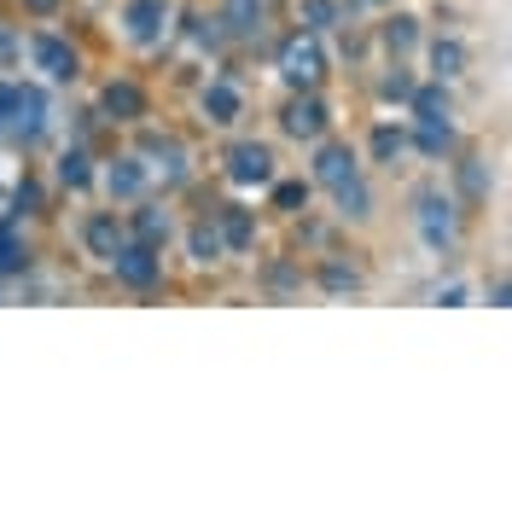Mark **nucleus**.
<instances>
[{
    "mask_svg": "<svg viewBox=\"0 0 512 512\" xmlns=\"http://www.w3.org/2000/svg\"><path fill=\"white\" fill-rule=\"evenodd\" d=\"M0 111H6V123L18 128V134H41V123H47L41 88H0Z\"/></svg>",
    "mask_w": 512,
    "mask_h": 512,
    "instance_id": "obj_1",
    "label": "nucleus"
},
{
    "mask_svg": "<svg viewBox=\"0 0 512 512\" xmlns=\"http://www.w3.org/2000/svg\"><path fill=\"white\" fill-rule=\"evenodd\" d=\"M320 70H326V59H320V47L309 41V35L286 41V53H280V76H286L291 88H315Z\"/></svg>",
    "mask_w": 512,
    "mask_h": 512,
    "instance_id": "obj_2",
    "label": "nucleus"
},
{
    "mask_svg": "<svg viewBox=\"0 0 512 512\" xmlns=\"http://www.w3.org/2000/svg\"><path fill=\"white\" fill-rule=\"evenodd\" d=\"M227 175H233L239 187H262V181H274V158H268V146H256V140L233 146V152H227Z\"/></svg>",
    "mask_w": 512,
    "mask_h": 512,
    "instance_id": "obj_3",
    "label": "nucleus"
},
{
    "mask_svg": "<svg viewBox=\"0 0 512 512\" xmlns=\"http://www.w3.org/2000/svg\"><path fill=\"white\" fill-rule=\"evenodd\" d=\"M30 59L41 64L53 82H70V76H76V53L64 47L59 35H35V41H30Z\"/></svg>",
    "mask_w": 512,
    "mask_h": 512,
    "instance_id": "obj_4",
    "label": "nucleus"
},
{
    "mask_svg": "<svg viewBox=\"0 0 512 512\" xmlns=\"http://www.w3.org/2000/svg\"><path fill=\"white\" fill-rule=\"evenodd\" d=\"M111 262H117V280H123V286H152V280H158V251H152V245H128V251H117Z\"/></svg>",
    "mask_w": 512,
    "mask_h": 512,
    "instance_id": "obj_5",
    "label": "nucleus"
},
{
    "mask_svg": "<svg viewBox=\"0 0 512 512\" xmlns=\"http://www.w3.org/2000/svg\"><path fill=\"white\" fill-rule=\"evenodd\" d=\"M163 18H169V0H128V35L134 41H152V35L163 30Z\"/></svg>",
    "mask_w": 512,
    "mask_h": 512,
    "instance_id": "obj_6",
    "label": "nucleus"
},
{
    "mask_svg": "<svg viewBox=\"0 0 512 512\" xmlns=\"http://www.w3.org/2000/svg\"><path fill=\"white\" fill-rule=\"evenodd\" d=\"M419 222H425V239H431V245H448V239H454L448 204L437 198V192H425V198H419Z\"/></svg>",
    "mask_w": 512,
    "mask_h": 512,
    "instance_id": "obj_7",
    "label": "nucleus"
},
{
    "mask_svg": "<svg viewBox=\"0 0 512 512\" xmlns=\"http://www.w3.org/2000/svg\"><path fill=\"white\" fill-rule=\"evenodd\" d=\"M286 128L297 134V140H315L320 128H326V105H320V99H297V105L286 111Z\"/></svg>",
    "mask_w": 512,
    "mask_h": 512,
    "instance_id": "obj_8",
    "label": "nucleus"
},
{
    "mask_svg": "<svg viewBox=\"0 0 512 512\" xmlns=\"http://www.w3.org/2000/svg\"><path fill=\"white\" fill-rule=\"evenodd\" d=\"M315 175L326 181V187H338V181H350L355 175V158L344 152V146H326V152L315 158Z\"/></svg>",
    "mask_w": 512,
    "mask_h": 512,
    "instance_id": "obj_9",
    "label": "nucleus"
},
{
    "mask_svg": "<svg viewBox=\"0 0 512 512\" xmlns=\"http://www.w3.org/2000/svg\"><path fill=\"white\" fill-rule=\"evenodd\" d=\"M105 111H111V117H140V111H146V94H140L134 82H111V88H105Z\"/></svg>",
    "mask_w": 512,
    "mask_h": 512,
    "instance_id": "obj_10",
    "label": "nucleus"
},
{
    "mask_svg": "<svg viewBox=\"0 0 512 512\" xmlns=\"http://www.w3.org/2000/svg\"><path fill=\"white\" fill-rule=\"evenodd\" d=\"M227 30L233 35H256L262 30V0H227Z\"/></svg>",
    "mask_w": 512,
    "mask_h": 512,
    "instance_id": "obj_11",
    "label": "nucleus"
},
{
    "mask_svg": "<svg viewBox=\"0 0 512 512\" xmlns=\"http://www.w3.org/2000/svg\"><path fill=\"white\" fill-rule=\"evenodd\" d=\"M105 187H111V198H134V192L146 187V169L128 158V163H117V169L105 175Z\"/></svg>",
    "mask_w": 512,
    "mask_h": 512,
    "instance_id": "obj_12",
    "label": "nucleus"
},
{
    "mask_svg": "<svg viewBox=\"0 0 512 512\" xmlns=\"http://www.w3.org/2000/svg\"><path fill=\"white\" fill-rule=\"evenodd\" d=\"M88 245H94V256H105V262H111V256L123 251V233H117V222H111V216L88 222Z\"/></svg>",
    "mask_w": 512,
    "mask_h": 512,
    "instance_id": "obj_13",
    "label": "nucleus"
},
{
    "mask_svg": "<svg viewBox=\"0 0 512 512\" xmlns=\"http://www.w3.org/2000/svg\"><path fill=\"white\" fill-rule=\"evenodd\" d=\"M146 152H152V158H163L158 169L169 175V181H181V175H187V163H181V158H187V152H181V140H146Z\"/></svg>",
    "mask_w": 512,
    "mask_h": 512,
    "instance_id": "obj_14",
    "label": "nucleus"
},
{
    "mask_svg": "<svg viewBox=\"0 0 512 512\" xmlns=\"http://www.w3.org/2000/svg\"><path fill=\"white\" fill-rule=\"evenodd\" d=\"M204 105H210V117H216V123H233V117H239V94H233L227 82H216V88L204 94Z\"/></svg>",
    "mask_w": 512,
    "mask_h": 512,
    "instance_id": "obj_15",
    "label": "nucleus"
},
{
    "mask_svg": "<svg viewBox=\"0 0 512 512\" xmlns=\"http://www.w3.org/2000/svg\"><path fill=\"white\" fill-rule=\"evenodd\" d=\"M448 140H454L448 117H443V123H425V128H419V152H431V158H443V152H448Z\"/></svg>",
    "mask_w": 512,
    "mask_h": 512,
    "instance_id": "obj_16",
    "label": "nucleus"
},
{
    "mask_svg": "<svg viewBox=\"0 0 512 512\" xmlns=\"http://www.w3.org/2000/svg\"><path fill=\"white\" fill-rule=\"evenodd\" d=\"M431 64H437V76H460V64H466L460 41H437V47H431Z\"/></svg>",
    "mask_w": 512,
    "mask_h": 512,
    "instance_id": "obj_17",
    "label": "nucleus"
},
{
    "mask_svg": "<svg viewBox=\"0 0 512 512\" xmlns=\"http://www.w3.org/2000/svg\"><path fill=\"white\" fill-rule=\"evenodd\" d=\"M332 192H338V204H344L350 216H367V187H361L355 175H350V181H338V187H332Z\"/></svg>",
    "mask_w": 512,
    "mask_h": 512,
    "instance_id": "obj_18",
    "label": "nucleus"
},
{
    "mask_svg": "<svg viewBox=\"0 0 512 512\" xmlns=\"http://www.w3.org/2000/svg\"><path fill=\"white\" fill-rule=\"evenodd\" d=\"M6 268H24V245H18L12 227L0 222V274H6Z\"/></svg>",
    "mask_w": 512,
    "mask_h": 512,
    "instance_id": "obj_19",
    "label": "nucleus"
},
{
    "mask_svg": "<svg viewBox=\"0 0 512 512\" xmlns=\"http://www.w3.org/2000/svg\"><path fill=\"white\" fill-rule=\"evenodd\" d=\"M59 175H64V187H88V158H82V152H64Z\"/></svg>",
    "mask_w": 512,
    "mask_h": 512,
    "instance_id": "obj_20",
    "label": "nucleus"
},
{
    "mask_svg": "<svg viewBox=\"0 0 512 512\" xmlns=\"http://www.w3.org/2000/svg\"><path fill=\"white\" fill-rule=\"evenodd\" d=\"M303 18H309V30H326V24L338 18V6H332V0H303Z\"/></svg>",
    "mask_w": 512,
    "mask_h": 512,
    "instance_id": "obj_21",
    "label": "nucleus"
},
{
    "mask_svg": "<svg viewBox=\"0 0 512 512\" xmlns=\"http://www.w3.org/2000/svg\"><path fill=\"white\" fill-rule=\"evenodd\" d=\"M140 233H146V245H158V239H169V216H158V210H146V216H140Z\"/></svg>",
    "mask_w": 512,
    "mask_h": 512,
    "instance_id": "obj_22",
    "label": "nucleus"
},
{
    "mask_svg": "<svg viewBox=\"0 0 512 512\" xmlns=\"http://www.w3.org/2000/svg\"><path fill=\"white\" fill-rule=\"evenodd\" d=\"M192 251L204 256V262H210V256L222 251V233H210V227H198V233H192Z\"/></svg>",
    "mask_w": 512,
    "mask_h": 512,
    "instance_id": "obj_23",
    "label": "nucleus"
},
{
    "mask_svg": "<svg viewBox=\"0 0 512 512\" xmlns=\"http://www.w3.org/2000/svg\"><path fill=\"white\" fill-rule=\"evenodd\" d=\"M384 35H390V47H396V53H402V47H414V18H396Z\"/></svg>",
    "mask_w": 512,
    "mask_h": 512,
    "instance_id": "obj_24",
    "label": "nucleus"
},
{
    "mask_svg": "<svg viewBox=\"0 0 512 512\" xmlns=\"http://www.w3.org/2000/svg\"><path fill=\"white\" fill-rule=\"evenodd\" d=\"M373 152H379V158H396V152H402V134H396V128H379V134H373Z\"/></svg>",
    "mask_w": 512,
    "mask_h": 512,
    "instance_id": "obj_25",
    "label": "nucleus"
},
{
    "mask_svg": "<svg viewBox=\"0 0 512 512\" xmlns=\"http://www.w3.org/2000/svg\"><path fill=\"white\" fill-rule=\"evenodd\" d=\"M466 192H472V198H483V192H489V175H483V163H466Z\"/></svg>",
    "mask_w": 512,
    "mask_h": 512,
    "instance_id": "obj_26",
    "label": "nucleus"
},
{
    "mask_svg": "<svg viewBox=\"0 0 512 512\" xmlns=\"http://www.w3.org/2000/svg\"><path fill=\"white\" fill-rule=\"evenodd\" d=\"M227 239H233V245H251V222H245V216H239V210H233V216H227Z\"/></svg>",
    "mask_w": 512,
    "mask_h": 512,
    "instance_id": "obj_27",
    "label": "nucleus"
},
{
    "mask_svg": "<svg viewBox=\"0 0 512 512\" xmlns=\"http://www.w3.org/2000/svg\"><path fill=\"white\" fill-rule=\"evenodd\" d=\"M326 291H355V274L350 268H326Z\"/></svg>",
    "mask_w": 512,
    "mask_h": 512,
    "instance_id": "obj_28",
    "label": "nucleus"
},
{
    "mask_svg": "<svg viewBox=\"0 0 512 512\" xmlns=\"http://www.w3.org/2000/svg\"><path fill=\"white\" fill-rule=\"evenodd\" d=\"M274 198H280V204H286V210H297V204H303V198H309V192H303V187H280V192H274Z\"/></svg>",
    "mask_w": 512,
    "mask_h": 512,
    "instance_id": "obj_29",
    "label": "nucleus"
},
{
    "mask_svg": "<svg viewBox=\"0 0 512 512\" xmlns=\"http://www.w3.org/2000/svg\"><path fill=\"white\" fill-rule=\"evenodd\" d=\"M6 53H12V35L0 30V59H6Z\"/></svg>",
    "mask_w": 512,
    "mask_h": 512,
    "instance_id": "obj_30",
    "label": "nucleus"
}]
</instances>
